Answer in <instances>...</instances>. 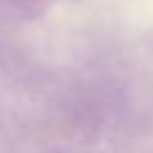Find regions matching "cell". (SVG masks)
<instances>
[]
</instances>
